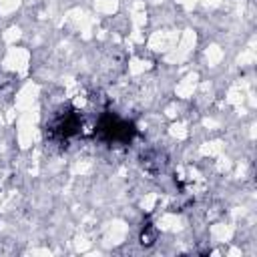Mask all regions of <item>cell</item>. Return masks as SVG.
<instances>
[{
    "label": "cell",
    "instance_id": "2",
    "mask_svg": "<svg viewBox=\"0 0 257 257\" xmlns=\"http://www.w3.org/2000/svg\"><path fill=\"white\" fill-rule=\"evenodd\" d=\"M82 128V116L74 106L60 108L48 122V137L54 141H66L80 133Z\"/></svg>",
    "mask_w": 257,
    "mask_h": 257
},
{
    "label": "cell",
    "instance_id": "1",
    "mask_svg": "<svg viewBox=\"0 0 257 257\" xmlns=\"http://www.w3.org/2000/svg\"><path fill=\"white\" fill-rule=\"evenodd\" d=\"M94 135L100 141L110 143V145H126L135 137V124L116 116V114H112V112H104L96 120Z\"/></svg>",
    "mask_w": 257,
    "mask_h": 257
}]
</instances>
